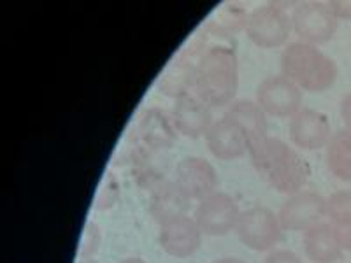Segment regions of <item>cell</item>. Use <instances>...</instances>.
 Masks as SVG:
<instances>
[{"instance_id": "cell-1", "label": "cell", "mask_w": 351, "mask_h": 263, "mask_svg": "<svg viewBox=\"0 0 351 263\" xmlns=\"http://www.w3.org/2000/svg\"><path fill=\"white\" fill-rule=\"evenodd\" d=\"M250 155L253 165L263 179L276 192L288 197L302 192V186L311 175L306 160L287 142L276 137L267 136L256 142L250 148Z\"/></svg>"}, {"instance_id": "cell-2", "label": "cell", "mask_w": 351, "mask_h": 263, "mask_svg": "<svg viewBox=\"0 0 351 263\" xmlns=\"http://www.w3.org/2000/svg\"><path fill=\"white\" fill-rule=\"evenodd\" d=\"M239 64L234 49L213 46L200 55L193 72V93L209 108H223L236 99Z\"/></svg>"}, {"instance_id": "cell-3", "label": "cell", "mask_w": 351, "mask_h": 263, "mask_svg": "<svg viewBox=\"0 0 351 263\" xmlns=\"http://www.w3.org/2000/svg\"><path fill=\"white\" fill-rule=\"evenodd\" d=\"M281 74L300 90L325 92L337 79V65L313 44L291 42L281 53Z\"/></svg>"}, {"instance_id": "cell-4", "label": "cell", "mask_w": 351, "mask_h": 263, "mask_svg": "<svg viewBox=\"0 0 351 263\" xmlns=\"http://www.w3.org/2000/svg\"><path fill=\"white\" fill-rule=\"evenodd\" d=\"M285 228L280 216L267 208H250L241 211L236 225L237 239L253 251H269L283 239Z\"/></svg>"}, {"instance_id": "cell-5", "label": "cell", "mask_w": 351, "mask_h": 263, "mask_svg": "<svg viewBox=\"0 0 351 263\" xmlns=\"http://www.w3.org/2000/svg\"><path fill=\"white\" fill-rule=\"evenodd\" d=\"M244 28L247 39L258 48H280L291 32V18L281 5H262L246 18Z\"/></svg>"}, {"instance_id": "cell-6", "label": "cell", "mask_w": 351, "mask_h": 263, "mask_svg": "<svg viewBox=\"0 0 351 263\" xmlns=\"http://www.w3.org/2000/svg\"><path fill=\"white\" fill-rule=\"evenodd\" d=\"M291 30L299 36L300 42L322 44L334 37L339 20L330 5L322 2H302L291 11Z\"/></svg>"}, {"instance_id": "cell-7", "label": "cell", "mask_w": 351, "mask_h": 263, "mask_svg": "<svg viewBox=\"0 0 351 263\" xmlns=\"http://www.w3.org/2000/svg\"><path fill=\"white\" fill-rule=\"evenodd\" d=\"M256 104L274 118H293L302 109V90L283 74L271 76L260 83Z\"/></svg>"}, {"instance_id": "cell-8", "label": "cell", "mask_w": 351, "mask_h": 263, "mask_svg": "<svg viewBox=\"0 0 351 263\" xmlns=\"http://www.w3.org/2000/svg\"><path fill=\"white\" fill-rule=\"evenodd\" d=\"M239 216L241 211L236 200L227 193L216 192L199 203L193 219L197 221L204 236L223 237L232 230H236Z\"/></svg>"}, {"instance_id": "cell-9", "label": "cell", "mask_w": 351, "mask_h": 263, "mask_svg": "<svg viewBox=\"0 0 351 263\" xmlns=\"http://www.w3.org/2000/svg\"><path fill=\"white\" fill-rule=\"evenodd\" d=\"M278 216L285 230L306 231L324 221L327 216V199L316 192L293 193L285 200Z\"/></svg>"}, {"instance_id": "cell-10", "label": "cell", "mask_w": 351, "mask_h": 263, "mask_svg": "<svg viewBox=\"0 0 351 263\" xmlns=\"http://www.w3.org/2000/svg\"><path fill=\"white\" fill-rule=\"evenodd\" d=\"M174 181L192 200L202 202L216 193L218 174L208 160L199 156H188L176 165Z\"/></svg>"}, {"instance_id": "cell-11", "label": "cell", "mask_w": 351, "mask_h": 263, "mask_svg": "<svg viewBox=\"0 0 351 263\" xmlns=\"http://www.w3.org/2000/svg\"><path fill=\"white\" fill-rule=\"evenodd\" d=\"M290 139L297 148L315 151L327 146L332 139V127L324 112L311 108H302L290 118Z\"/></svg>"}, {"instance_id": "cell-12", "label": "cell", "mask_w": 351, "mask_h": 263, "mask_svg": "<svg viewBox=\"0 0 351 263\" xmlns=\"http://www.w3.org/2000/svg\"><path fill=\"white\" fill-rule=\"evenodd\" d=\"M202 230L197 221L188 216H181L160 225L158 242L172 258H190L199 251L202 244Z\"/></svg>"}, {"instance_id": "cell-13", "label": "cell", "mask_w": 351, "mask_h": 263, "mask_svg": "<svg viewBox=\"0 0 351 263\" xmlns=\"http://www.w3.org/2000/svg\"><path fill=\"white\" fill-rule=\"evenodd\" d=\"M213 123L215 121H213L211 108L195 93H184L180 99H176L172 108V125L181 136L188 139L206 137Z\"/></svg>"}, {"instance_id": "cell-14", "label": "cell", "mask_w": 351, "mask_h": 263, "mask_svg": "<svg viewBox=\"0 0 351 263\" xmlns=\"http://www.w3.org/2000/svg\"><path fill=\"white\" fill-rule=\"evenodd\" d=\"M206 146L211 151L213 156L218 160H230L241 158L250 151V142L236 123H232L228 118H219L213 123L209 132L206 134Z\"/></svg>"}, {"instance_id": "cell-15", "label": "cell", "mask_w": 351, "mask_h": 263, "mask_svg": "<svg viewBox=\"0 0 351 263\" xmlns=\"http://www.w3.org/2000/svg\"><path fill=\"white\" fill-rule=\"evenodd\" d=\"M192 199L174 181H160L149 195V214L158 225L186 216Z\"/></svg>"}, {"instance_id": "cell-16", "label": "cell", "mask_w": 351, "mask_h": 263, "mask_svg": "<svg viewBox=\"0 0 351 263\" xmlns=\"http://www.w3.org/2000/svg\"><path fill=\"white\" fill-rule=\"evenodd\" d=\"M302 246L307 258L315 263H335L341 260L344 251L335 228L332 227V223L325 221L304 231Z\"/></svg>"}, {"instance_id": "cell-17", "label": "cell", "mask_w": 351, "mask_h": 263, "mask_svg": "<svg viewBox=\"0 0 351 263\" xmlns=\"http://www.w3.org/2000/svg\"><path fill=\"white\" fill-rule=\"evenodd\" d=\"M225 118L236 123L246 136L250 148L267 137V118L256 102L253 100H236L228 105Z\"/></svg>"}, {"instance_id": "cell-18", "label": "cell", "mask_w": 351, "mask_h": 263, "mask_svg": "<svg viewBox=\"0 0 351 263\" xmlns=\"http://www.w3.org/2000/svg\"><path fill=\"white\" fill-rule=\"evenodd\" d=\"M327 167L334 177L351 181V130L335 132L327 144Z\"/></svg>"}, {"instance_id": "cell-19", "label": "cell", "mask_w": 351, "mask_h": 263, "mask_svg": "<svg viewBox=\"0 0 351 263\" xmlns=\"http://www.w3.org/2000/svg\"><path fill=\"white\" fill-rule=\"evenodd\" d=\"M193 72L195 65H188L184 60H176L160 79V90L167 95L180 99L193 86Z\"/></svg>"}, {"instance_id": "cell-20", "label": "cell", "mask_w": 351, "mask_h": 263, "mask_svg": "<svg viewBox=\"0 0 351 263\" xmlns=\"http://www.w3.org/2000/svg\"><path fill=\"white\" fill-rule=\"evenodd\" d=\"M327 216L334 227L351 223V192L339 190L327 199Z\"/></svg>"}, {"instance_id": "cell-21", "label": "cell", "mask_w": 351, "mask_h": 263, "mask_svg": "<svg viewBox=\"0 0 351 263\" xmlns=\"http://www.w3.org/2000/svg\"><path fill=\"white\" fill-rule=\"evenodd\" d=\"M100 228L95 223H88L83 230V240L80 246V258L81 260H93L95 253L99 251L100 247Z\"/></svg>"}, {"instance_id": "cell-22", "label": "cell", "mask_w": 351, "mask_h": 263, "mask_svg": "<svg viewBox=\"0 0 351 263\" xmlns=\"http://www.w3.org/2000/svg\"><path fill=\"white\" fill-rule=\"evenodd\" d=\"M263 263H302V260L295 253L288 251V249H280V251H274L271 255H267V258L263 260Z\"/></svg>"}, {"instance_id": "cell-23", "label": "cell", "mask_w": 351, "mask_h": 263, "mask_svg": "<svg viewBox=\"0 0 351 263\" xmlns=\"http://www.w3.org/2000/svg\"><path fill=\"white\" fill-rule=\"evenodd\" d=\"M328 5L337 20H351V2H330Z\"/></svg>"}, {"instance_id": "cell-24", "label": "cell", "mask_w": 351, "mask_h": 263, "mask_svg": "<svg viewBox=\"0 0 351 263\" xmlns=\"http://www.w3.org/2000/svg\"><path fill=\"white\" fill-rule=\"evenodd\" d=\"M334 227V225H332ZM335 234L339 237V242L343 246V249H348L351 251V223L348 225H341V227H334Z\"/></svg>"}, {"instance_id": "cell-25", "label": "cell", "mask_w": 351, "mask_h": 263, "mask_svg": "<svg viewBox=\"0 0 351 263\" xmlns=\"http://www.w3.org/2000/svg\"><path fill=\"white\" fill-rule=\"evenodd\" d=\"M341 118H343L348 130H351V92L341 100Z\"/></svg>"}, {"instance_id": "cell-26", "label": "cell", "mask_w": 351, "mask_h": 263, "mask_svg": "<svg viewBox=\"0 0 351 263\" xmlns=\"http://www.w3.org/2000/svg\"><path fill=\"white\" fill-rule=\"evenodd\" d=\"M213 263H246V262H243V260L239 258H234V256H227V258H219Z\"/></svg>"}, {"instance_id": "cell-27", "label": "cell", "mask_w": 351, "mask_h": 263, "mask_svg": "<svg viewBox=\"0 0 351 263\" xmlns=\"http://www.w3.org/2000/svg\"><path fill=\"white\" fill-rule=\"evenodd\" d=\"M120 263H148V262L143 258H125V260H121Z\"/></svg>"}, {"instance_id": "cell-28", "label": "cell", "mask_w": 351, "mask_h": 263, "mask_svg": "<svg viewBox=\"0 0 351 263\" xmlns=\"http://www.w3.org/2000/svg\"><path fill=\"white\" fill-rule=\"evenodd\" d=\"M81 263H99L97 260H81Z\"/></svg>"}]
</instances>
